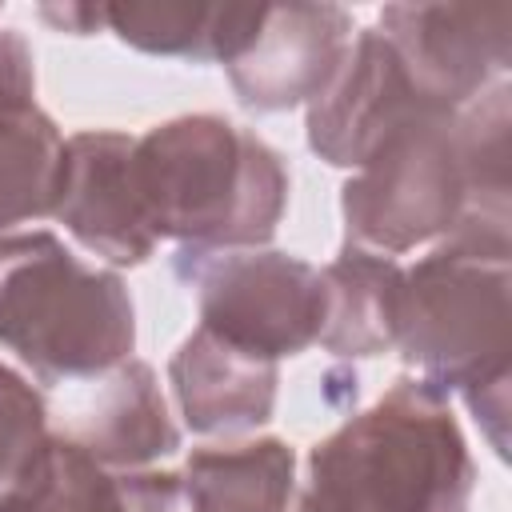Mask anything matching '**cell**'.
Listing matches in <instances>:
<instances>
[{
	"instance_id": "1",
	"label": "cell",
	"mask_w": 512,
	"mask_h": 512,
	"mask_svg": "<svg viewBox=\"0 0 512 512\" xmlns=\"http://www.w3.org/2000/svg\"><path fill=\"white\" fill-rule=\"evenodd\" d=\"M508 156V80L456 112L412 116L340 188L344 244L400 256L464 220L512 224Z\"/></svg>"
},
{
	"instance_id": "2",
	"label": "cell",
	"mask_w": 512,
	"mask_h": 512,
	"mask_svg": "<svg viewBox=\"0 0 512 512\" xmlns=\"http://www.w3.org/2000/svg\"><path fill=\"white\" fill-rule=\"evenodd\" d=\"M508 292V224L464 220L428 256L404 268L396 320L404 364L440 396L460 392L496 456H508Z\"/></svg>"
},
{
	"instance_id": "3",
	"label": "cell",
	"mask_w": 512,
	"mask_h": 512,
	"mask_svg": "<svg viewBox=\"0 0 512 512\" xmlns=\"http://www.w3.org/2000/svg\"><path fill=\"white\" fill-rule=\"evenodd\" d=\"M132 176L152 236L188 252L264 248L288 208L284 156L216 112L172 116L136 136Z\"/></svg>"
},
{
	"instance_id": "4",
	"label": "cell",
	"mask_w": 512,
	"mask_h": 512,
	"mask_svg": "<svg viewBox=\"0 0 512 512\" xmlns=\"http://www.w3.org/2000/svg\"><path fill=\"white\" fill-rule=\"evenodd\" d=\"M476 464L448 396L400 376L312 444L296 512H468Z\"/></svg>"
},
{
	"instance_id": "5",
	"label": "cell",
	"mask_w": 512,
	"mask_h": 512,
	"mask_svg": "<svg viewBox=\"0 0 512 512\" xmlns=\"http://www.w3.org/2000/svg\"><path fill=\"white\" fill-rule=\"evenodd\" d=\"M0 344L44 384L104 376L136 348L132 296L52 232H0Z\"/></svg>"
},
{
	"instance_id": "6",
	"label": "cell",
	"mask_w": 512,
	"mask_h": 512,
	"mask_svg": "<svg viewBox=\"0 0 512 512\" xmlns=\"http://www.w3.org/2000/svg\"><path fill=\"white\" fill-rule=\"evenodd\" d=\"M176 276L196 288L200 328L280 360L312 348L324 328V280L300 256L276 248L176 252Z\"/></svg>"
},
{
	"instance_id": "7",
	"label": "cell",
	"mask_w": 512,
	"mask_h": 512,
	"mask_svg": "<svg viewBox=\"0 0 512 512\" xmlns=\"http://www.w3.org/2000/svg\"><path fill=\"white\" fill-rule=\"evenodd\" d=\"M380 36L416 92L436 108H464L504 80L512 60V4H384Z\"/></svg>"
},
{
	"instance_id": "8",
	"label": "cell",
	"mask_w": 512,
	"mask_h": 512,
	"mask_svg": "<svg viewBox=\"0 0 512 512\" xmlns=\"http://www.w3.org/2000/svg\"><path fill=\"white\" fill-rule=\"evenodd\" d=\"M428 108L436 104L416 92L380 28H360L332 80L308 100V148L332 168L356 172L400 124Z\"/></svg>"
},
{
	"instance_id": "9",
	"label": "cell",
	"mask_w": 512,
	"mask_h": 512,
	"mask_svg": "<svg viewBox=\"0 0 512 512\" xmlns=\"http://www.w3.org/2000/svg\"><path fill=\"white\" fill-rule=\"evenodd\" d=\"M352 44V16L340 4H264L248 44L224 64L236 100L252 112L308 104L340 68Z\"/></svg>"
},
{
	"instance_id": "10",
	"label": "cell",
	"mask_w": 512,
	"mask_h": 512,
	"mask_svg": "<svg viewBox=\"0 0 512 512\" xmlns=\"http://www.w3.org/2000/svg\"><path fill=\"white\" fill-rule=\"evenodd\" d=\"M136 136L128 132H76L64 140L52 216L108 264H144L156 252V236L144 220L136 176Z\"/></svg>"
},
{
	"instance_id": "11",
	"label": "cell",
	"mask_w": 512,
	"mask_h": 512,
	"mask_svg": "<svg viewBox=\"0 0 512 512\" xmlns=\"http://www.w3.org/2000/svg\"><path fill=\"white\" fill-rule=\"evenodd\" d=\"M168 380L184 424L196 436H240L272 420L280 368L268 356L244 352L216 332L196 328L172 352Z\"/></svg>"
},
{
	"instance_id": "12",
	"label": "cell",
	"mask_w": 512,
	"mask_h": 512,
	"mask_svg": "<svg viewBox=\"0 0 512 512\" xmlns=\"http://www.w3.org/2000/svg\"><path fill=\"white\" fill-rule=\"evenodd\" d=\"M72 440H80L112 472H136L160 456H172L180 448V428L168 416L152 364L128 356L104 372V384L96 388V400Z\"/></svg>"
},
{
	"instance_id": "13",
	"label": "cell",
	"mask_w": 512,
	"mask_h": 512,
	"mask_svg": "<svg viewBox=\"0 0 512 512\" xmlns=\"http://www.w3.org/2000/svg\"><path fill=\"white\" fill-rule=\"evenodd\" d=\"M324 280V328L320 348L336 356H380L396 348L400 280L396 256L344 244L340 256L320 272Z\"/></svg>"
},
{
	"instance_id": "14",
	"label": "cell",
	"mask_w": 512,
	"mask_h": 512,
	"mask_svg": "<svg viewBox=\"0 0 512 512\" xmlns=\"http://www.w3.org/2000/svg\"><path fill=\"white\" fill-rule=\"evenodd\" d=\"M264 4H100V20L148 56L228 64L252 36Z\"/></svg>"
},
{
	"instance_id": "15",
	"label": "cell",
	"mask_w": 512,
	"mask_h": 512,
	"mask_svg": "<svg viewBox=\"0 0 512 512\" xmlns=\"http://www.w3.org/2000/svg\"><path fill=\"white\" fill-rule=\"evenodd\" d=\"M180 472L192 512H296V452L276 436L196 448Z\"/></svg>"
},
{
	"instance_id": "16",
	"label": "cell",
	"mask_w": 512,
	"mask_h": 512,
	"mask_svg": "<svg viewBox=\"0 0 512 512\" xmlns=\"http://www.w3.org/2000/svg\"><path fill=\"white\" fill-rule=\"evenodd\" d=\"M64 136L36 100H0V232L52 216Z\"/></svg>"
},
{
	"instance_id": "17",
	"label": "cell",
	"mask_w": 512,
	"mask_h": 512,
	"mask_svg": "<svg viewBox=\"0 0 512 512\" xmlns=\"http://www.w3.org/2000/svg\"><path fill=\"white\" fill-rule=\"evenodd\" d=\"M0 512H128L124 472L104 468L80 440L48 432L24 476L0 496Z\"/></svg>"
},
{
	"instance_id": "18",
	"label": "cell",
	"mask_w": 512,
	"mask_h": 512,
	"mask_svg": "<svg viewBox=\"0 0 512 512\" xmlns=\"http://www.w3.org/2000/svg\"><path fill=\"white\" fill-rule=\"evenodd\" d=\"M48 440L44 396L0 360V496L24 476L40 444Z\"/></svg>"
},
{
	"instance_id": "19",
	"label": "cell",
	"mask_w": 512,
	"mask_h": 512,
	"mask_svg": "<svg viewBox=\"0 0 512 512\" xmlns=\"http://www.w3.org/2000/svg\"><path fill=\"white\" fill-rule=\"evenodd\" d=\"M0 100H36L32 48L16 28H0Z\"/></svg>"
},
{
	"instance_id": "20",
	"label": "cell",
	"mask_w": 512,
	"mask_h": 512,
	"mask_svg": "<svg viewBox=\"0 0 512 512\" xmlns=\"http://www.w3.org/2000/svg\"><path fill=\"white\" fill-rule=\"evenodd\" d=\"M40 16L52 20L60 32H72V36H88L96 24H104V20H100V4H64V8L44 4Z\"/></svg>"
}]
</instances>
